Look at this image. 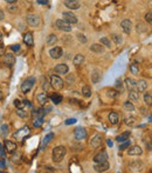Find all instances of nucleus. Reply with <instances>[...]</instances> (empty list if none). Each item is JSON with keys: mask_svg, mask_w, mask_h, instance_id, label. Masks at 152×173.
<instances>
[{"mask_svg": "<svg viewBox=\"0 0 152 173\" xmlns=\"http://www.w3.org/2000/svg\"><path fill=\"white\" fill-rule=\"evenodd\" d=\"M111 38H112V40L116 42L117 45H119V44H122L123 42V39L121 38V36H118V34H112Z\"/></svg>", "mask_w": 152, "mask_h": 173, "instance_id": "nucleus-38", "label": "nucleus"}, {"mask_svg": "<svg viewBox=\"0 0 152 173\" xmlns=\"http://www.w3.org/2000/svg\"><path fill=\"white\" fill-rule=\"evenodd\" d=\"M1 37H2V34H1V32H0V40H1Z\"/></svg>", "mask_w": 152, "mask_h": 173, "instance_id": "nucleus-62", "label": "nucleus"}, {"mask_svg": "<svg viewBox=\"0 0 152 173\" xmlns=\"http://www.w3.org/2000/svg\"><path fill=\"white\" fill-rule=\"evenodd\" d=\"M91 146H93L94 149H98L99 146H101V144H102V136L101 134H96L95 137L91 139Z\"/></svg>", "mask_w": 152, "mask_h": 173, "instance_id": "nucleus-17", "label": "nucleus"}, {"mask_svg": "<svg viewBox=\"0 0 152 173\" xmlns=\"http://www.w3.org/2000/svg\"><path fill=\"white\" fill-rule=\"evenodd\" d=\"M1 131H2V134H4V136H6V134L8 133V126L2 125V126H1Z\"/></svg>", "mask_w": 152, "mask_h": 173, "instance_id": "nucleus-48", "label": "nucleus"}, {"mask_svg": "<svg viewBox=\"0 0 152 173\" xmlns=\"http://www.w3.org/2000/svg\"><path fill=\"white\" fill-rule=\"evenodd\" d=\"M29 134V128L27 126H25L22 128H20L19 131H17L14 133V138H17V139H20V140H23L26 136H28Z\"/></svg>", "mask_w": 152, "mask_h": 173, "instance_id": "nucleus-9", "label": "nucleus"}, {"mask_svg": "<svg viewBox=\"0 0 152 173\" xmlns=\"http://www.w3.org/2000/svg\"><path fill=\"white\" fill-rule=\"evenodd\" d=\"M56 42H58V37L55 36V34H50V36L47 38V44L48 45H54Z\"/></svg>", "mask_w": 152, "mask_h": 173, "instance_id": "nucleus-33", "label": "nucleus"}, {"mask_svg": "<svg viewBox=\"0 0 152 173\" xmlns=\"http://www.w3.org/2000/svg\"><path fill=\"white\" fill-rule=\"evenodd\" d=\"M5 160H4V159H1V158H0V167H1V168H5Z\"/></svg>", "mask_w": 152, "mask_h": 173, "instance_id": "nucleus-54", "label": "nucleus"}, {"mask_svg": "<svg viewBox=\"0 0 152 173\" xmlns=\"http://www.w3.org/2000/svg\"><path fill=\"white\" fill-rule=\"evenodd\" d=\"M62 17H63V20H66L67 23L71 24H76L77 23V17H76L74 13L71 12H63L62 13Z\"/></svg>", "mask_w": 152, "mask_h": 173, "instance_id": "nucleus-8", "label": "nucleus"}, {"mask_svg": "<svg viewBox=\"0 0 152 173\" xmlns=\"http://www.w3.org/2000/svg\"><path fill=\"white\" fill-rule=\"evenodd\" d=\"M122 145L119 146V149L121 151H123V149H126L130 147V145H131V143H130V140H126V141H124V143H121Z\"/></svg>", "mask_w": 152, "mask_h": 173, "instance_id": "nucleus-40", "label": "nucleus"}, {"mask_svg": "<svg viewBox=\"0 0 152 173\" xmlns=\"http://www.w3.org/2000/svg\"><path fill=\"white\" fill-rule=\"evenodd\" d=\"M142 27H144V26H143V25L142 24H139V25H137V27H136V30L137 31H140V32H145V28H142Z\"/></svg>", "mask_w": 152, "mask_h": 173, "instance_id": "nucleus-52", "label": "nucleus"}, {"mask_svg": "<svg viewBox=\"0 0 152 173\" xmlns=\"http://www.w3.org/2000/svg\"><path fill=\"white\" fill-rule=\"evenodd\" d=\"M42 124H43V118H35L34 121H33V126L34 127H40Z\"/></svg>", "mask_w": 152, "mask_h": 173, "instance_id": "nucleus-37", "label": "nucleus"}, {"mask_svg": "<svg viewBox=\"0 0 152 173\" xmlns=\"http://www.w3.org/2000/svg\"><path fill=\"white\" fill-rule=\"evenodd\" d=\"M77 120L75 119V118H70V119H67L66 121H64V124L66 125H73V124H75Z\"/></svg>", "mask_w": 152, "mask_h": 173, "instance_id": "nucleus-46", "label": "nucleus"}, {"mask_svg": "<svg viewBox=\"0 0 152 173\" xmlns=\"http://www.w3.org/2000/svg\"><path fill=\"white\" fill-rule=\"evenodd\" d=\"M8 12H11V13H15L18 12V7L17 6H10L8 7Z\"/></svg>", "mask_w": 152, "mask_h": 173, "instance_id": "nucleus-49", "label": "nucleus"}, {"mask_svg": "<svg viewBox=\"0 0 152 173\" xmlns=\"http://www.w3.org/2000/svg\"><path fill=\"white\" fill-rule=\"evenodd\" d=\"M11 50L12 51H15V52H18V51H20V45H12Z\"/></svg>", "mask_w": 152, "mask_h": 173, "instance_id": "nucleus-50", "label": "nucleus"}, {"mask_svg": "<svg viewBox=\"0 0 152 173\" xmlns=\"http://www.w3.org/2000/svg\"><path fill=\"white\" fill-rule=\"evenodd\" d=\"M129 137H130V131H126L124 132V133H121L119 136H117L116 140L118 144L121 143H124V141H126V140H129Z\"/></svg>", "mask_w": 152, "mask_h": 173, "instance_id": "nucleus-20", "label": "nucleus"}, {"mask_svg": "<svg viewBox=\"0 0 152 173\" xmlns=\"http://www.w3.org/2000/svg\"><path fill=\"white\" fill-rule=\"evenodd\" d=\"M101 80V72L97 71V70H94L91 72V81L94 84H97Z\"/></svg>", "mask_w": 152, "mask_h": 173, "instance_id": "nucleus-26", "label": "nucleus"}, {"mask_svg": "<svg viewBox=\"0 0 152 173\" xmlns=\"http://www.w3.org/2000/svg\"><path fill=\"white\" fill-rule=\"evenodd\" d=\"M94 168H95L96 172H104V171H106V170L109 168V164H108V161H104V162H96V164L94 165Z\"/></svg>", "mask_w": 152, "mask_h": 173, "instance_id": "nucleus-14", "label": "nucleus"}, {"mask_svg": "<svg viewBox=\"0 0 152 173\" xmlns=\"http://www.w3.org/2000/svg\"><path fill=\"white\" fill-rule=\"evenodd\" d=\"M35 84V78L34 77H29L27 78L22 84H21V91L23 93H28L29 91L33 89Z\"/></svg>", "mask_w": 152, "mask_h": 173, "instance_id": "nucleus-2", "label": "nucleus"}, {"mask_svg": "<svg viewBox=\"0 0 152 173\" xmlns=\"http://www.w3.org/2000/svg\"><path fill=\"white\" fill-rule=\"evenodd\" d=\"M99 44H101V45H103V46H105V47H108V48L111 47V42H110V40L106 38V37L101 38V39H99Z\"/></svg>", "mask_w": 152, "mask_h": 173, "instance_id": "nucleus-32", "label": "nucleus"}, {"mask_svg": "<svg viewBox=\"0 0 152 173\" xmlns=\"http://www.w3.org/2000/svg\"><path fill=\"white\" fill-rule=\"evenodd\" d=\"M130 71L132 74H138V72H139V68H138V65H136V64H132V65L130 66Z\"/></svg>", "mask_w": 152, "mask_h": 173, "instance_id": "nucleus-39", "label": "nucleus"}, {"mask_svg": "<svg viewBox=\"0 0 152 173\" xmlns=\"http://www.w3.org/2000/svg\"><path fill=\"white\" fill-rule=\"evenodd\" d=\"M125 124L129 126H134L136 125V119L134 118H129V119H125Z\"/></svg>", "mask_w": 152, "mask_h": 173, "instance_id": "nucleus-42", "label": "nucleus"}, {"mask_svg": "<svg viewBox=\"0 0 152 173\" xmlns=\"http://www.w3.org/2000/svg\"><path fill=\"white\" fill-rule=\"evenodd\" d=\"M74 137H75L76 140L81 141V140H84L87 138V131L84 127H77L75 131H74Z\"/></svg>", "mask_w": 152, "mask_h": 173, "instance_id": "nucleus-6", "label": "nucleus"}, {"mask_svg": "<svg viewBox=\"0 0 152 173\" xmlns=\"http://www.w3.org/2000/svg\"><path fill=\"white\" fill-rule=\"evenodd\" d=\"M136 89H137V91L138 92H144V91L147 89V83H146L145 80H139V81H137V84H136Z\"/></svg>", "mask_w": 152, "mask_h": 173, "instance_id": "nucleus-21", "label": "nucleus"}, {"mask_svg": "<svg viewBox=\"0 0 152 173\" xmlns=\"http://www.w3.org/2000/svg\"><path fill=\"white\" fill-rule=\"evenodd\" d=\"M54 71L56 72L58 74H67L68 71H69V67H68V65H66V64H58V65L55 66Z\"/></svg>", "mask_w": 152, "mask_h": 173, "instance_id": "nucleus-15", "label": "nucleus"}, {"mask_svg": "<svg viewBox=\"0 0 152 173\" xmlns=\"http://www.w3.org/2000/svg\"><path fill=\"white\" fill-rule=\"evenodd\" d=\"M62 54H63V50L61 47H58V46L49 50V55L52 57L53 59H60L62 57Z\"/></svg>", "mask_w": 152, "mask_h": 173, "instance_id": "nucleus-7", "label": "nucleus"}, {"mask_svg": "<svg viewBox=\"0 0 152 173\" xmlns=\"http://www.w3.org/2000/svg\"><path fill=\"white\" fill-rule=\"evenodd\" d=\"M18 115L20 117V118H26L27 117V112L23 110V108H20V110H18Z\"/></svg>", "mask_w": 152, "mask_h": 173, "instance_id": "nucleus-41", "label": "nucleus"}, {"mask_svg": "<svg viewBox=\"0 0 152 173\" xmlns=\"http://www.w3.org/2000/svg\"><path fill=\"white\" fill-rule=\"evenodd\" d=\"M64 6L67 7V8H69V10H78L81 7V4L77 0H66L64 1Z\"/></svg>", "mask_w": 152, "mask_h": 173, "instance_id": "nucleus-11", "label": "nucleus"}, {"mask_svg": "<svg viewBox=\"0 0 152 173\" xmlns=\"http://www.w3.org/2000/svg\"><path fill=\"white\" fill-rule=\"evenodd\" d=\"M6 2H8V4H14V2H17V0H5Z\"/></svg>", "mask_w": 152, "mask_h": 173, "instance_id": "nucleus-59", "label": "nucleus"}, {"mask_svg": "<svg viewBox=\"0 0 152 173\" xmlns=\"http://www.w3.org/2000/svg\"><path fill=\"white\" fill-rule=\"evenodd\" d=\"M106 144H108V146H110V147H112V145H114V144H112V141H111L110 139H109V140L106 141Z\"/></svg>", "mask_w": 152, "mask_h": 173, "instance_id": "nucleus-60", "label": "nucleus"}, {"mask_svg": "<svg viewBox=\"0 0 152 173\" xmlns=\"http://www.w3.org/2000/svg\"><path fill=\"white\" fill-rule=\"evenodd\" d=\"M93 94V91H91V87L90 86H83L82 87V96L86 97V98H90Z\"/></svg>", "mask_w": 152, "mask_h": 173, "instance_id": "nucleus-28", "label": "nucleus"}, {"mask_svg": "<svg viewBox=\"0 0 152 173\" xmlns=\"http://www.w3.org/2000/svg\"><path fill=\"white\" fill-rule=\"evenodd\" d=\"M4 18H5V14H4V12L0 10V21H1V20H4Z\"/></svg>", "mask_w": 152, "mask_h": 173, "instance_id": "nucleus-57", "label": "nucleus"}, {"mask_svg": "<svg viewBox=\"0 0 152 173\" xmlns=\"http://www.w3.org/2000/svg\"><path fill=\"white\" fill-rule=\"evenodd\" d=\"M94 161L95 162H104V161H108V154L105 151H101L97 154L94 157Z\"/></svg>", "mask_w": 152, "mask_h": 173, "instance_id": "nucleus-13", "label": "nucleus"}, {"mask_svg": "<svg viewBox=\"0 0 152 173\" xmlns=\"http://www.w3.org/2000/svg\"><path fill=\"white\" fill-rule=\"evenodd\" d=\"M2 99V92H1V90H0V100Z\"/></svg>", "mask_w": 152, "mask_h": 173, "instance_id": "nucleus-61", "label": "nucleus"}, {"mask_svg": "<svg viewBox=\"0 0 152 173\" xmlns=\"http://www.w3.org/2000/svg\"><path fill=\"white\" fill-rule=\"evenodd\" d=\"M23 42L28 46H33L34 41H33V33L32 32H26L23 34Z\"/></svg>", "mask_w": 152, "mask_h": 173, "instance_id": "nucleus-18", "label": "nucleus"}, {"mask_svg": "<svg viewBox=\"0 0 152 173\" xmlns=\"http://www.w3.org/2000/svg\"><path fill=\"white\" fill-rule=\"evenodd\" d=\"M67 153V149L64 146H56L55 149H53V160L55 162H60L62 161V159L64 158V155Z\"/></svg>", "mask_w": 152, "mask_h": 173, "instance_id": "nucleus-1", "label": "nucleus"}, {"mask_svg": "<svg viewBox=\"0 0 152 173\" xmlns=\"http://www.w3.org/2000/svg\"><path fill=\"white\" fill-rule=\"evenodd\" d=\"M36 99H38V102H40L41 105H46L47 100H48V97H47V94L43 92V93H39L38 97H36Z\"/></svg>", "mask_w": 152, "mask_h": 173, "instance_id": "nucleus-29", "label": "nucleus"}, {"mask_svg": "<svg viewBox=\"0 0 152 173\" xmlns=\"http://www.w3.org/2000/svg\"><path fill=\"white\" fill-rule=\"evenodd\" d=\"M83 61H84V57H83L82 54H77V55H75V58L73 59V64L76 66H78V65H82Z\"/></svg>", "mask_w": 152, "mask_h": 173, "instance_id": "nucleus-31", "label": "nucleus"}, {"mask_svg": "<svg viewBox=\"0 0 152 173\" xmlns=\"http://www.w3.org/2000/svg\"><path fill=\"white\" fill-rule=\"evenodd\" d=\"M108 93H109V97L114 98V99H116L117 97H118V94H119V93H117L115 90H109V91H108Z\"/></svg>", "mask_w": 152, "mask_h": 173, "instance_id": "nucleus-45", "label": "nucleus"}, {"mask_svg": "<svg viewBox=\"0 0 152 173\" xmlns=\"http://www.w3.org/2000/svg\"><path fill=\"white\" fill-rule=\"evenodd\" d=\"M121 27H122V30L124 33L130 34V32L132 30V23H131V20H129V19L123 20L122 23H121Z\"/></svg>", "mask_w": 152, "mask_h": 173, "instance_id": "nucleus-10", "label": "nucleus"}, {"mask_svg": "<svg viewBox=\"0 0 152 173\" xmlns=\"http://www.w3.org/2000/svg\"><path fill=\"white\" fill-rule=\"evenodd\" d=\"M90 51H93L95 53H103L104 48H103V45H101V44H93L90 46Z\"/></svg>", "mask_w": 152, "mask_h": 173, "instance_id": "nucleus-24", "label": "nucleus"}, {"mask_svg": "<svg viewBox=\"0 0 152 173\" xmlns=\"http://www.w3.org/2000/svg\"><path fill=\"white\" fill-rule=\"evenodd\" d=\"M108 119H109V121L112 125H116L117 123H118V120H119V118H118V114L116 112H110V114L108 115Z\"/></svg>", "mask_w": 152, "mask_h": 173, "instance_id": "nucleus-27", "label": "nucleus"}, {"mask_svg": "<svg viewBox=\"0 0 152 173\" xmlns=\"http://www.w3.org/2000/svg\"><path fill=\"white\" fill-rule=\"evenodd\" d=\"M52 139H54V134L53 133H48L45 137V139H43V147H46L47 145L52 141Z\"/></svg>", "mask_w": 152, "mask_h": 173, "instance_id": "nucleus-35", "label": "nucleus"}, {"mask_svg": "<svg viewBox=\"0 0 152 173\" xmlns=\"http://www.w3.org/2000/svg\"><path fill=\"white\" fill-rule=\"evenodd\" d=\"M26 20H27L28 25H30L32 27H39L41 24L40 18H39L38 15H35V14H29V15H27V17H26Z\"/></svg>", "mask_w": 152, "mask_h": 173, "instance_id": "nucleus-5", "label": "nucleus"}, {"mask_svg": "<svg viewBox=\"0 0 152 173\" xmlns=\"http://www.w3.org/2000/svg\"><path fill=\"white\" fill-rule=\"evenodd\" d=\"M129 99L130 102H138L139 100V93L137 90H130L129 92Z\"/></svg>", "mask_w": 152, "mask_h": 173, "instance_id": "nucleus-22", "label": "nucleus"}, {"mask_svg": "<svg viewBox=\"0 0 152 173\" xmlns=\"http://www.w3.org/2000/svg\"><path fill=\"white\" fill-rule=\"evenodd\" d=\"M128 153H129V155H140L143 153V149H142L140 146L136 145V146H131V147L129 149Z\"/></svg>", "mask_w": 152, "mask_h": 173, "instance_id": "nucleus-16", "label": "nucleus"}, {"mask_svg": "<svg viewBox=\"0 0 152 173\" xmlns=\"http://www.w3.org/2000/svg\"><path fill=\"white\" fill-rule=\"evenodd\" d=\"M130 168L134 172H138L143 168V164H142V161H134L130 164Z\"/></svg>", "mask_w": 152, "mask_h": 173, "instance_id": "nucleus-25", "label": "nucleus"}, {"mask_svg": "<svg viewBox=\"0 0 152 173\" xmlns=\"http://www.w3.org/2000/svg\"><path fill=\"white\" fill-rule=\"evenodd\" d=\"M38 2L41 5H47L48 4V0H38Z\"/></svg>", "mask_w": 152, "mask_h": 173, "instance_id": "nucleus-55", "label": "nucleus"}, {"mask_svg": "<svg viewBox=\"0 0 152 173\" xmlns=\"http://www.w3.org/2000/svg\"><path fill=\"white\" fill-rule=\"evenodd\" d=\"M5 147H6V151H7L8 153H13V152L17 149V144L11 141V140H6Z\"/></svg>", "mask_w": 152, "mask_h": 173, "instance_id": "nucleus-19", "label": "nucleus"}, {"mask_svg": "<svg viewBox=\"0 0 152 173\" xmlns=\"http://www.w3.org/2000/svg\"><path fill=\"white\" fill-rule=\"evenodd\" d=\"M23 104L27 105V106H29V107H32V104L29 102V100H23Z\"/></svg>", "mask_w": 152, "mask_h": 173, "instance_id": "nucleus-58", "label": "nucleus"}, {"mask_svg": "<svg viewBox=\"0 0 152 173\" xmlns=\"http://www.w3.org/2000/svg\"><path fill=\"white\" fill-rule=\"evenodd\" d=\"M136 84H137V81L132 78H126L125 79V85H126L128 90H136Z\"/></svg>", "mask_w": 152, "mask_h": 173, "instance_id": "nucleus-23", "label": "nucleus"}, {"mask_svg": "<svg viewBox=\"0 0 152 173\" xmlns=\"http://www.w3.org/2000/svg\"><path fill=\"white\" fill-rule=\"evenodd\" d=\"M55 26L60 31H63V32H70L71 31V25L69 23H67L66 20H63V19H58L55 21Z\"/></svg>", "mask_w": 152, "mask_h": 173, "instance_id": "nucleus-3", "label": "nucleus"}, {"mask_svg": "<svg viewBox=\"0 0 152 173\" xmlns=\"http://www.w3.org/2000/svg\"><path fill=\"white\" fill-rule=\"evenodd\" d=\"M144 102H145V104L147 105V106H150L152 104V94L151 92H147V93H145L144 94Z\"/></svg>", "mask_w": 152, "mask_h": 173, "instance_id": "nucleus-34", "label": "nucleus"}, {"mask_svg": "<svg viewBox=\"0 0 152 173\" xmlns=\"http://www.w3.org/2000/svg\"><path fill=\"white\" fill-rule=\"evenodd\" d=\"M2 61H4V64H5V65L12 67V66L15 64V57H14L12 53H7V54L4 55V59H2Z\"/></svg>", "mask_w": 152, "mask_h": 173, "instance_id": "nucleus-12", "label": "nucleus"}, {"mask_svg": "<svg viewBox=\"0 0 152 173\" xmlns=\"http://www.w3.org/2000/svg\"><path fill=\"white\" fill-rule=\"evenodd\" d=\"M42 89H43L45 91L48 90V83L46 81V79H45V81H43V84H42Z\"/></svg>", "mask_w": 152, "mask_h": 173, "instance_id": "nucleus-53", "label": "nucleus"}, {"mask_svg": "<svg viewBox=\"0 0 152 173\" xmlns=\"http://www.w3.org/2000/svg\"><path fill=\"white\" fill-rule=\"evenodd\" d=\"M50 85L55 90H61V89H63V80L58 76H52L50 77Z\"/></svg>", "mask_w": 152, "mask_h": 173, "instance_id": "nucleus-4", "label": "nucleus"}, {"mask_svg": "<svg viewBox=\"0 0 152 173\" xmlns=\"http://www.w3.org/2000/svg\"><path fill=\"white\" fill-rule=\"evenodd\" d=\"M14 105H15V107H18L19 110H20V108L25 107V104H23V102H21L20 100H18V99H15V100H14Z\"/></svg>", "mask_w": 152, "mask_h": 173, "instance_id": "nucleus-44", "label": "nucleus"}, {"mask_svg": "<svg viewBox=\"0 0 152 173\" xmlns=\"http://www.w3.org/2000/svg\"><path fill=\"white\" fill-rule=\"evenodd\" d=\"M123 106H124V108H125L126 111H130V112H132V111H134V106L132 105V102H125L124 104H123Z\"/></svg>", "mask_w": 152, "mask_h": 173, "instance_id": "nucleus-36", "label": "nucleus"}, {"mask_svg": "<svg viewBox=\"0 0 152 173\" xmlns=\"http://www.w3.org/2000/svg\"><path fill=\"white\" fill-rule=\"evenodd\" d=\"M116 87H119V89L122 87V81L121 80H117L116 81Z\"/></svg>", "mask_w": 152, "mask_h": 173, "instance_id": "nucleus-56", "label": "nucleus"}, {"mask_svg": "<svg viewBox=\"0 0 152 173\" xmlns=\"http://www.w3.org/2000/svg\"><path fill=\"white\" fill-rule=\"evenodd\" d=\"M4 146H2V144L0 143V155H2V157H5V154H6V152L4 151Z\"/></svg>", "mask_w": 152, "mask_h": 173, "instance_id": "nucleus-51", "label": "nucleus"}, {"mask_svg": "<svg viewBox=\"0 0 152 173\" xmlns=\"http://www.w3.org/2000/svg\"><path fill=\"white\" fill-rule=\"evenodd\" d=\"M77 39H78L82 44H86V42H87V38H86V36H84V34H81V33L77 34Z\"/></svg>", "mask_w": 152, "mask_h": 173, "instance_id": "nucleus-43", "label": "nucleus"}, {"mask_svg": "<svg viewBox=\"0 0 152 173\" xmlns=\"http://www.w3.org/2000/svg\"><path fill=\"white\" fill-rule=\"evenodd\" d=\"M145 20L149 23V24H151L152 23V14L151 12H149V13H146L145 14Z\"/></svg>", "mask_w": 152, "mask_h": 173, "instance_id": "nucleus-47", "label": "nucleus"}, {"mask_svg": "<svg viewBox=\"0 0 152 173\" xmlns=\"http://www.w3.org/2000/svg\"><path fill=\"white\" fill-rule=\"evenodd\" d=\"M49 98H50V100H52L55 105H58L60 102H62V97L60 96V94H58V93H53V94L49 96Z\"/></svg>", "mask_w": 152, "mask_h": 173, "instance_id": "nucleus-30", "label": "nucleus"}]
</instances>
